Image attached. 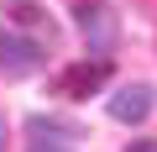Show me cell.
Masks as SVG:
<instances>
[{
  "label": "cell",
  "mask_w": 157,
  "mask_h": 152,
  "mask_svg": "<svg viewBox=\"0 0 157 152\" xmlns=\"http://www.w3.org/2000/svg\"><path fill=\"white\" fill-rule=\"evenodd\" d=\"M73 26H78V37L89 42L94 58H110L115 42H121V21H115V11L105 6V0H78V6H73Z\"/></svg>",
  "instance_id": "1"
},
{
  "label": "cell",
  "mask_w": 157,
  "mask_h": 152,
  "mask_svg": "<svg viewBox=\"0 0 157 152\" xmlns=\"http://www.w3.org/2000/svg\"><path fill=\"white\" fill-rule=\"evenodd\" d=\"M42 63H47L42 37H21V32L0 26V73H6V79H26V73H37Z\"/></svg>",
  "instance_id": "2"
},
{
  "label": "cell",
  "mask_w": 157,
  "mask_h": 152,
  "mask_svg": "<svg viewBox=\"0 0 157 152\" xmlns=\"http://www.w3.org/2000/svg\"><path fill=\"white\" fill-rule=\"evenodd\" d=\"M110 79V58H84V63H68L58 73V95L63 100H89L94 89H105Z\"/></svg>",
  "instance_id": "3"
},
{
  "label": "cell",
  "mask_w": 157,
  "mask_h": 152,
  "mask_svg": "<svg viewBox=\"0 0 157 152\" xmlns=\"http://www.w3.org/2000/svg\"><path fill=\"white\" fill-rule=\"evenodd\" d=\"M0 11H6V21H11V26L32 32V37H42V42H52V37H58V26H52V16H47L42 0H6Z\"/></svg>",
  "instance_id": "4"
},
{
  "label": "cell",
  "mask_w": 157,
  "mask_h": 152,
  "mask_svg": "<svg viewBox=\"0 0 157 152\" xmlns=\"http://www.w3.org/2000/svg\"><path fill=\"white\" fill-rule=\"evenodd\" d=\"M110 115H115L121 126H141V121L152 115V89H147V84H121V89L110 95Z\"/></svg>",
  "instance_id": "5"
},
{
  "label": "cell",
  "mask_w": 157,
  "mask_h": 152,
  "mask_svg": "<svg viewBox=\"0 0 157 152\" xmlns=\"http://www.w3.org/2000/svg\"><path fill=\"white\" fill-rule=\"evenodd\" d=\"M26 131H32V136H58V142H68V136H84V126L58 121V115H32V121H26Z\"/></svg>",
  "instance_id": "6"
},
{
  "label": "cell",
  "mask_w": 157,
  "mask_h": 152,
  "mask_svg": "<svg viewBox=\"0 0 157 152\" xmlns=\"http://www.w3.org/2000/svg\"><path fill=\"white\" fill-rule=\"evenodd\" d=\"M26 152H73V147H68V142H58V136H37Z\"/></svg>",
  "instance_id": "7"
},
{
  "label": "cell",
  "mask_w": 157,
  "mask_h": 152,
  "mask_svg": "<svg viewBox=\"0 0 157 152\" xmlns=\"http://www.w3.org/2000/svg\"><path fill=\"white\" fill-rule=\"evenodd\" d=\"M126 152H157V136H141V142H131Z\"/></svg>",
  "instance_id": "8"
},
{
  "label": "cell",
  "mask_w": 157,
  "mask_h": 152,
  "mask_svg": "<svg viewBox=\"0 0 157 152\" xmlns=\"http://www.w3.org/2000/svg\"><path fill=\"white\" fill-rule=\"evenodd\" d=\"M6 142H11V131H6V115H0V152H6Z\"/></svg>",
  "instance_id": "9"
}]
</instances>
